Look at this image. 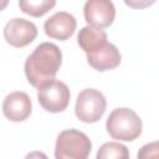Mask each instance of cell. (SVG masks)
Wrapping results in <instances>:
<instances>
[{"label": "cell", "instance_id": "9", "mask_svg": "<svg viewBox=\"0 0 159 159\" xmlns=\"http://www.w3.org/2000/svg\"><path fill=\"white\" fill-rule=\"evenodd\" d=\"M32 103L27 93L15 91L9 93L2 102V113L11 122H22L30 117Z\"/></svg>", "mask_w": 159, "mask_h": 159}, {"label": "cell", "instance_id": "4", "mask_svg": "<svg viewBox=\"0 0 159 159\" xmlns=\"http://www.w3.org/2000/svg\"><path fill=\"white\" fill-rule=\"evenodd\" d=\"M106 107L107 101L102 92L94 88H86L77 96L75 113L84 123H96L104 114Z\"/></svg>", "mask_w": 159, "mask_h": 159}, {"label": "cell", "instance_id": "1", "mask_svg": "<svg viewBox=\"0 0 159 159\" xmlns=\"http://www.w3.org/2000/svg\"><path fill=\"white\" fill-rule=\"evenodd\" d=\"M62 63V52L52 42L40 43L25 61V75L31 86H41L55 80Z\"/></svg>", "mask_w": 159, "mask_h": 159}, {"label": "cell", "instance_id": "13", "mask_svg": "<svg viewBox=\"0 0 159 159\" xmlns=\"http://www.w3.org/2000/svg\"><path fill=\"white\" fill-rule=\"evenodd\" d=\"M128 159L129 152L125 145L117 142L104 143L97 152V159Z\"/></svg>", "mask_w": 159, "mask_h": 159}, {"label": "cell", "instance_id": "6", "mask_svg": "<svg viewBox=\"0 0 159 159\" xmlns=\"http://www.w3.org/2000/svg\"><path fill=\"white\" fill-rule=\"evenodd\" d=\"M36 25L22 17L11 19L4 27V37L6 42L14 47H25L30 45L36 39Z\"/></svg>", "mask_w": 159, "mask_h": 159}, {"label": "cell", "instance_id": "15", "mask_svg": "<svg viewBox=\"0 0 159 159\" xmlns=\"http://www.w3.org/2000/svg\"><path fill=\"white\" fill-rule=\"evenodd\" d=\"M125 5H128L132 9H145L152 6L157 0H123Z\"/></svg>", "mask_w": 159, "mask_h": 159}, {"label": "cell", "instance_id": "2", "mask_svg": "<svg viewBox=\"0 0 159 159\" xmlns=\"http://www.w3.org/2000/svg\"><path fill=\"white\" fill-rule=\"evenodd\" d=\"M106 128L113 139L132 142L142 134L143 123L133 109L122 107L111 112L106 123Z\"/></svg>", "mask_w": 159, "mask_h": 159}, {"label": "cell", "instance_id": "8", "mask_svg": "<svg viewBox=\"0 0 159 159\" xmlns=\"http://www.w3.org/2000/svg\"><path fill=\"white\" fill-rule=\"evenodd\" d=\"M76 27H77V21L75 16L66 11L55 12L43 24L45 34L48 37L60 41L68 40L75 34Z\"/></svg>", "mask_w": 159, "mask_h": 159}, {"label": "cell", "instance_id": "14", "mask_svg": "<svg viewBox=\"0 0 159 159\" xmlns=\"http://www.w3.org/2000/svg\"><path fill=\"white\" fill-rule=\"evenodd\" d=\"M137 157L139 159H152V158H159V140L158 142H152L145 145H143Z\"/></svg>", "mask_w": 159, "mask_h": 159}, {"label": "cell", "instance_id": "11", "mask_svg": "<svg viewBox=\"0 0 159 159\" xmlns=\"http://www.w3.org/2000/svg\"><path fill=\"white\" fill-rule=\"evenodd\" d=\"M77 42L78 46L86 53H89L101 48L107 43V32L101 27L87 25L80 30L77 36Z\"/></svg>", "mask_w": 159, "mask_h": 159}, {"label": "cell", "instance_id": "3", "mask_svg": "<svg viewBox=\"0 0 159 159\" xmlns=\"http://www.w3.org/2000/svg\"><path fill=\"white\" fill-rule=\"evenodd\" d=\"M89 138L77 129L62 130L56 140V159H86L91 153Z\"/></svg>", "mask_w": 159, "mask_h": 159}, {"label": "cell", "instance_id": "12", "mask_svg": "<svg viewBox=\"0 0 159 159\" xmlns=\"http://www.w3.org/2000/svg\"><path fill=\"white\" fill-rule=\"evenodd\" d=\"M56 5V0H19L20 10L32 17H41Z\"/></svg>", "mask_w": 159, "mask_h": 159}, {"label": "cell", "instance_id": "5", "mask_svg": "<svg viewBox=\"0 0 159 159\" xmlns=\"http://www.w3.org/2000/svg\"><path fill=\"white\" fill-rule=\"evenodd\" d=\"M70 88L60 80H52L37 88V99L40 106L50 113L65 111L70 103Z\"/></svg>", "mask_w": 159, "mask_h": 159}, {"label": "cell", "instance_id": "7", "mask_svg": "<svg viewBox=\"0 0 159 159\" xmlns=\"http://www.w3.org/2000/svg\"><path fill=\"white\" fill-rule=\"evenodd\" d=\"M84 20L88 25L106 29L116 17V7L112 0H87L83 6Z\"/></svg>", "mask_w": 159, "mask_h": 159}, {"label": "cell", "instance_id": "10", "mask_svg": "<svg viewBox=\"0 0 159 159\" xmlns=\"http://www.w3.org/2000/svg\"><path fill=\"white\" fill-rule=\"evenodd\" d=\"M120 61L122 57L119 50L111 42H107L101 48L87 53V62L89 63L91 67H93L99 72L117 68Z\"/></svg>", "mask_w": 159, "mask_h": 159}]
</instances>
